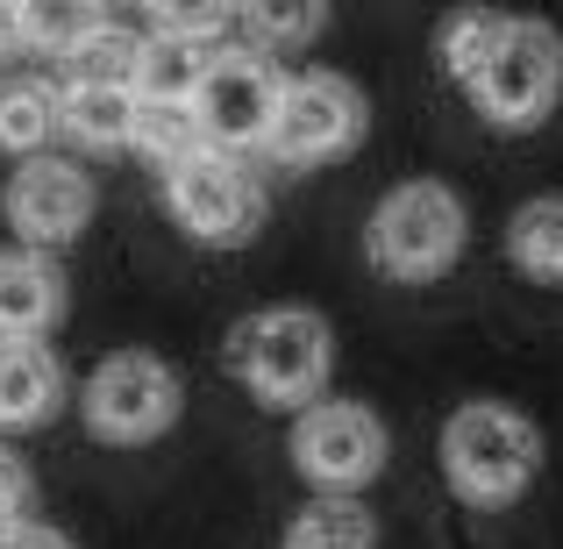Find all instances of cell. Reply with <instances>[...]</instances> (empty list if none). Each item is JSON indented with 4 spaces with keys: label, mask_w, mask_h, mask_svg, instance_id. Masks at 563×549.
<instances>
[{
    "label": "cell",
    "mask_w": 563,
    "mask_h": 549,
    "mask_svg": "<svg viewBox=\"0 0 563 549\" xmlns=\"http://www.w3.org/2000/svg\"><path fill=\"white\" fill-rule=\"evenodd\" d=\"M221 350H229V371L243 378V393L272 414H292V407H307V399H321L329 378H335V329H329V315L307 307V300L250 307Z\"/></svg>",
    "instance_id": "cell-1"
},
{
    "label": "cell",
    "mask_w": 563,
    "mask_h": 549,
    "mask_svg": "<svg viewBox=\"0 0 563 549\" xmlns=\"http://www.w3.org/2000/svg\"><path fill=\"white\" fill-rule=\"evenodd\" d=\"M542 457H550V442H542L536 414H521L514 399H464V407H450L435 436V464L450 493L485 514L514 507L542 479Z\"/></svg>",
    "instance_id": "cell-2"
},
{
    "label": "cell",
    "mask_w": 563,
    "mask_h": 549,
    "mask_svg": "<svg viewBox=\"0 0 563 549\" xmlns=\"http://www.w3.org/2000/svg\"><path fill=\"white\" fill-rule=\"evenodd\" d=\"M471 243L464 193L442 179H399L364 215V264L393 286H435Z\"/></svg>",
    "instance_id": "cell-3"
},
{
    "label": "cell",
    "mask_w": 563,
    "mask_h": 549,
    "mask_svg": "<svg viewBox=\"0 0 563 549\" xmlns=\"http://www.w3.org/2000/svg\"><path fill=\"white\" fill-rule=\"evenodd\" d=\"M464 94H471V108L493 129H507V136L542 129L563 100V36L542 14H507V22H499V43L464 79Z\"/></svg>",
    "instance_id": "cell-4"
},
{
    "label": "cell",
    "mask_w": 563,
    "mask_h": 549,
    "mask_svg": "<svg viewBox=\"0 0 563 549\" xmlns=\"http://www.w3.org/2000/svg\"><path fill=\"white\" fill-rule=\"evenodd\" d=\"M372 129V100L357 94V79L343 72H286L278 79V100H272V129H264V157L286 172H314V165H335L350 157Z\"/></svg>",
    "instance_id": "cell-5"
},
{
    "label": "cell",
    "mask_w": 563,
    "mask_h": 549,
    "mask_svg": "<svg viewBox=\"0 0 563 549\" xmlns=\"http://www.w3.org/2000/svg\"><path fill=\"white\" fill-rule=\"evenodd\" d=\"M186 414V385L157 350H114L86 371L79 385V421L93 442H114V450H143V442L172 436Z\"/></svg>",
    "instance_id": "cell-6"
},
{
    "label": "cell",
    "mask_w": 563,
    "mask_h": 549,
    "mask_svg": "<svg viewBox=\"0 0 563 549\" xmlns=\"http://www.w3.org/2000/svg\"><path fill=\"white\" fill-rule=\"evenodd\" d=\"M286 457L292 471H300L314 493H372L385 479V457H393V436H385V421L364 399H307V407H292V436H286Z\"/></svg>",
    "instance_id": "cell-7"
},
{
    "label": "cell",
    "mask_w": 563,
    "mask_h": 549,
    "mask_svg": "<svg viewBox=\"0 0 563 549\" xmlns=\"http://www.w3.org/2000/svg\"><path fill=\"white\" fill-rule=\"evenodd\" d=\"M165 215L207 250H243L264 229V179L235 151H192L165 165Z\"/></svg>",
    "instance_id": "cell-8"
},
{
    "label": "cell",
    "mask_w": 563,
    "mask_h": 549,
    "mask_svg": "<svg viewBox=\"0 0 563 549\" xmlns=\"http://www.w3.org/2000/svg\"><path fill=\"white\" fill-rule=\"evenodd\" d=\"M93 207H100V186L86 165H71V157H22V172L8 179L0 193V215H8V229L22 235V250H65L79 243L86 229H93Z\"/></svg>",
    "instance_id": "cell-9"
},
{
    "label": "cell",
    "mask_w": 563,
    "mask_h": 549,
    "mask_svg": "<svg viewBox=\"0 0 563 549\" xmlns=\"http://www.w3.org/2000/svg\"><path fill=\"white\" fill-rule=\"evenodd\" d=\"M272 100H278V72L272 57L257 51H221L207 65L200 94H192V114H200V136L207 151H264V129H272Z\"/></svg>",
    "instance_id": "cell-10"
},
{
    "label": "cell",
    "mask_w": 563,
    "mask_h": 549,
    "mask_svg": "<svg viewBox=\"0 0 563 549\" xmlns=\"http://www.w3.org/2000/svg\"><path fill=\"white\" fill-rule=\"evenodd\" d=\"M71 399L65 364L43 336H22V343H0V428L8 436H29V428L57 421Z\"/></svg>",
    "instance_id": "cell-11"
},
{
    "label": "cell",
    "mask_w": 563,
    "mask_h": 549,
    "mask_svg": "<svg viewBox=\"0 0 563 549\" xmlns=\"http://www.w3.org/2000/svg\"><path fill=\"white\" fill-rule=\"evenodd\" d=\"M65 321V272L51 250H0V343L51 336Z\"/></svg>",
    "instance_id": "cell-12"
},
{
    "label": "cell",
    "mask_w": 563,
    "mask_h": 549,
    "mask_svg": "<svg viewBox=\"0 0 563 549\" xmlns=\"http://www.w3.org/2000/svg\"><path fill=\"white\" fill-rule=\"evenodd\" d=\"M136 122V86H57V129L86 151H129Z\"/></svg>",
    "instance_id": "cell-13"
},
{
    "label": "cell",
    "mask_w": 563,
    "mask_h": 549,
    "mask_svg": "<svg viewBox=\"0 0 563 549\" xmlns=\"http://www.w3.org/2000/svg\"><path fill=\"white\" fill-rule=\"evenodd\" d=\"M221 57L214 36H143V57H136V100H192L207 79V65Z\"/></svg>",
    "instance_id": "cell-14"
},
{
    "label": "cell",
    "mask_w": 563,
    "mask_h": 549,
    "mask_svg": "<svg viewBox=\"0 0 563 549\" xmlns=\"http://www.w3.org/2000/svg\"><path fill=\"white\" fill-rule=\"evenodd\" d=\"M278 549H378V514L357 493H314L286 521Z\"/></svg>",
    "instance_id": "cell-15"
},
{
    "label": "cell",
    "mask_w": 563,
    "mask_h": 549,
    "mask_svg": "<svg viewBox=\"0 0 563 549\" xmlns=\"http://www.w3.org/2000/svg\"><path fill=\"white\" fill-rule=\"evenodd\" d=\"M507 257L536 286H563V193H536L507 221Z\"/></svg>",
    "instance_id": "cell-16"
},
{
    "label": "cell",
    "mask_w": 563,
    "mask_h": 549,
    "mask_svg": "<svg viewBox=\"0 0 563 549\" xmlns=\"http://www.w3.org/2000/svg\"><path fill=\"white\" fill-rule=\"evenodd\" d=\"M243 14V51L257 57H292V51H314L321 29H329V0H235Z\"/></svg>",
    "instance_id": "cell-17"
},
{
    "label": "cell",
    "mask_w": 563,
    "mask_h": 549,
    "mask_svg": "<svg viewBox=\"0 0 563 549\" xmlns=\"http://www.w3.org/2000/svg\"><path fill=\"white\" fill-rule=\"evenodd\" d=\"M136 57H143V36L100 14V22L86 29V36L71 43L57 65H65L71 86H136Z\"/></svg>",
    "instance_id": "cell-18"
},
{
    "label": "cell",
    "mask_w": 563,
    "mask_h": 549,
    "mask_svg": "<svg viewBox=\"0 0 563 549\" xmlns=\"http://www.w3.org/2000/svg\"><path fill=\"white\" fill-rule=\"evenodd\" d=\"M200 114H192V100H136V122H129V151L143 157V165H179V157L200 151Z\"/></svg>",
    "instance_id": "cell-19"
},
{
    "label": "cell",
    "mask_w": 563,
    "mask_h": 549,
    "mask_svg": "<svg viewBox=\"0 0 563 549\" xmlns=\"http://www.w3.org/2000/svg\"><path fill=\"white\" fill-rule=\"evenodd\" d=\"M51 136H65V129H57V86H43V79L0 86V151L43 157Z\"/></svg>",
    "instance_id": "cell-20"
},
{
    "label": "cell",
    "mask_w": 563,
    "mask_h": 549,
    "mask_svg": "<svg viewBox=\"0 0 563 549\" xmlns=\"http://www.w3.org/2000/svg\"><path fill=\"white\" fill-rule=\"evenodd\" d=\"M93 22H100V0H14V36H22V51H43V57H65Z\"/></svg>",
    "instance_id": "cell-21"
},
{
    "label": "cell",
    "mask_w": 563,
    "mask_h": 549,
    "mask_svg": "<svg viewBox=\"0 0 563 549\" xmlns=\"http://www.w3.org/2000/svg\"><path fill=\"white\" fill-rule=\"evenodd\" d=\"M499 22H507V8H456L450 22L435 29V65H442V79L464 86L471 72L485 65V51L499 43Z\"/></svg>",
    "instance_id": "cell-22"
},
{
    "label": "cell",
    "mask_w": 563,
    "mask_h": 549,
    "mask_svg": "<svg viewBox=\"0 0 563 549\" xmlns=\"http://www.w3.org/2000/svg\"><path fill=\"white\" fill-rule=\"evenodd\" d=\"M157 29L172 36H221V22L235 14V0H151Z\"/></svg>",
    "instance_id": "cell-23"
},
{
    "label": "cell",
    "mask_w": 563,
    "mask_h": 549,
    "mask_svg": "<svg viewBox=\"0 0 563 549\" xmlns=\"http://www.w3.org/2000/svg\"><path fill=\"white\" fill-rule=\"evenodd\" d=\"M22 521H36V471L0 442V536L22 528Z\"/></svg>",
    "instance_id": "cell-24"
},
{
    "label": "cell",
    "mask_w": 563,
    "mask_h": 549,
    "mask_svg": "<svg viewBox=\"0 0 563 549\" xmlns=\"http://www.w3.org/2000/svg\"><path fill=\"white\" fill-rule=\"evenodd\" d=\"M0 549H79V542H71L65 528H51V521H22V528L0 536Z\"/></svg>",
    "instance_id": "cell-25"
},
{
    "label": "cell",
    "mask_w": 563,
    "mask_h": 549,
    "mask_svg": "<svg viewBox=\"0 0 563 549\" xmlns=\"http://www.w3.org/2000/svg\"><path fill=\"white\" fill-rule=\"evenodd\" d=\"M14 51H22V36H14V8H8V0H0V65H8Z\"/></svg>",
    "instance_id": "cell-26"
},
{
    "label": "cell",
    "mask_w": 563,
    "mask_h": 549,
    "mask_svg": "<svg viewBox=\"0 0 563 549\" xmlns=\"http://www.w3.org/2000/svg\"><path fill=\"white\" fill-rule=\"evenodd\" d=\"M136 8H151V0H136Z\"/></svg>",
    "instance_id": "cell-27"
},
{
    "label": "cell",
    "mask_w": 563,
    "mask_h": 549,
    "mask_svg": "<svg viewBox=\"0 0 563 549\" xmlns=\"http://www.w3.org/2000/svg\"><path fill=\"white\" fill-rule=\"evenodd\" d=\"M8 8H14V0H8Z\"/></svg>",
    "instance_id": "cell-28"
}]
</instances>
